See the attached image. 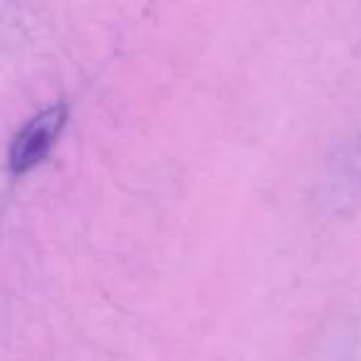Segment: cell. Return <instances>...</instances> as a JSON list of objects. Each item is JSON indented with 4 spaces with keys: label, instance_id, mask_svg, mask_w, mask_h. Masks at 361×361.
<instances>
[{
    "label": "cell",
    "instance_id": "obj_1",
    "mask_svg": "<svg viewBox=\"0 0 361 361\" xmlns=\"http://www.w3.org/2000/svg\"><path fill=\"white\" fill-rule=\"evenodd\" d=\"M67 119H70V106L65 102L47 106L37 116H32L13 139L11 146V171L16 176H23L40 166L42 161L50 156L52 146L57 144L62 129H65Z\"/></svg>",
    "mask_w": 361,
    "mask_h": 361
}]
</instances>
